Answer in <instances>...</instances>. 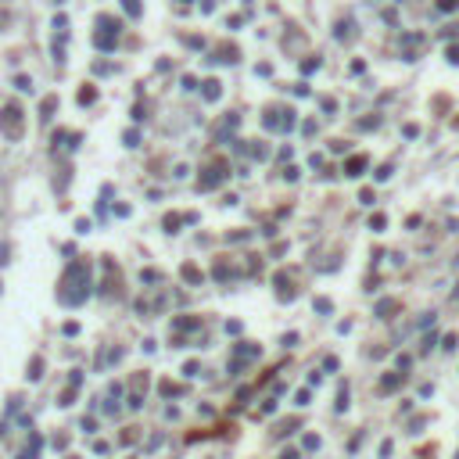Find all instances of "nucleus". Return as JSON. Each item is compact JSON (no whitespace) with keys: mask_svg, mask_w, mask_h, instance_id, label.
I'll return each mask as SVG.
<instances>
[{"mask_svg":"<svg viewBox=\"0 0 459 459\" xmlns=\"http://www.w3.org/2000/svg\"><path fill=\"white\" fill-rule=\"evenodd\" d=\"M57 298L65 305H79L90 298V266L86 262H72L61 277V287H57Z\"/></svg>","mask_w":459,"mask_h":459,"instance_id":"f257e3e1","label":"nucleus"},{"mask_svg":"<svg viewBox=\"0 0 459 459\" xmlns=\"http://www.w3.org/2000/svg\"><path fill=\"white\" fill-rule=\"evenodd\" d=\"M223 179H226V162H216L212 169H205L201 179H197V190H212V187H219Z\"/></svg>","mask_w":459,"mask_h":459,"instance_id":"f03ea898","label":"nucleus"},{"mask_svg":"<svg viewBox=\"0 0 459 459\" xmlns=\"http://www.w3.org/2000/svg\"><path fill=\"white\" fill-rule=\"evenodd\" d=\"M4 129H7V136H22V112L14 108H4Z\"/></svg>","mask_w":459,"mask_h":459,"instance_id":"7ed1b4c3","label":"nucleus"},{"mask_svg":"<svg viewBox=\"0 0 459 459\" xmlns=\"http://www.w3.org/2000/svg\"><path fill=\"white\" fill-rule=\"evenodd\" d=\"M366 165H370V158H366V155H351L348 165H344V176H362Z\"/></svg>","mask_w":459,"mask_h":459,"instance_id":"20e7f679","label":"nucleus"},{"mask_svg":"<svg viewBox=\"0 0 459 459\" xmlns=\"http://www.w3.org/2000/svg\"><path fill=\"white\" fill-rule=\"evenodd\" d=\"M197 327H201V319H197V316H179V319H172V330H179V334L197 330Z\"/></svg>","mask_w":459,"mask_h":459,"instance_id":"39448f33","label":"nucleus"},{"mask_svg":"<svg viewBox=\"0 0 459 459\" xmlns=\"http://www.w3.org/2000/svg\"><path fill=\"white\" fill-rule=\"evenodd\" d=\"M115 40H118V33H108V29H101V33L94 36V43H97L101 51H112V47H115Z\"/></svg>","mask_w":459,"mask_h":459,"instance_id":"423d86ee","label":"nucleus"},{"mask_svg":"<svg viewBox=\"0 0 459 459\" xmlns=\"http://www.w3.org/2000/svg\"><path fill=\"white\" fill-rule=\"evenodd\" d=\"M402 380H405L402 373H391V377L380 380V391H399V388H402Z\"/></svg>","mask_w":459,"mask_h":459,"instance_id":"0eeeda50","label":"nucleus"},{"mask_svg":"<svg viewBox=\"0 0 459 459\" xmlns=\"http://www.w3.org/2000/svg\"><path fill=\"white\" fill-rule=\"evenodd\" d=\"M179 273H183V280H187V284H201V280H205V277H201V269H197V266H190V262L183 266Z\"/></svg>","mask_w":459,"mask_h":459,"instance_id":"6e6552de","label":"nucleus"},{"mask_svg":"<svg viewBox=\"0 0 459 459\" xmlns=\"http://www.w3.org/2000/svg\"><path fill=\"white\" fill-rule=\"evenodd\" d=\"M205 90H201V94H205V101H219V94H223V90H219V83L216 79H208V83H201Z\"/></svg>","mask_w":459,"mask_h":459,"instance_id":"1a4fd4ad","label":"nucleus"},{"mask_svg":"<svg viewBox=\"0 0 459 459\" xmlns=\"http://www.w3.org/2000/svg\"><path fill=\"white\" fill-rule=\"evenodd\" d=\"M97 25H101V29H108V33H118V29H122V22H118V18H112V14H101Z\"/></svg>","mask_w":459,"mask_h":459,"instance_id":"9d476101","label":"nucleus"},{"mask_svg":"<svg viewBox=\"0 0 459 459\" xmlns=\"http://www.w3.org/2000/svg\"><path fill=\"white\" fill-rule=\"evenodd\" d=\"M395 309H399V301H391V298H388V301H377V316H380V319H388Z\"/></svg>","mask_w":459,"mask_h":459,"instance_id":"9b49d317","label":"nucleus"},{"mask_svg":"<svg viewBox=\"0 0 459 459\" xmlns=\"http://www.w3.org/2000/svg\"><path fill=\"white\" fill-rule=\"evenodd\" d=\"M312 309H316L319 316H330V312H334V301H330V298H316V301H312Z\"/></svg>","mask_w":459,"mask_h":459,"instance_id":"f8f14e48","label":"nucleus"},{"mask_svg":"<svg viewBox=\"0 0 459 459\" xmlns=\"http://www.w3.org/2000/svg\"><path fill=\"white\" fill-rule=\"evenodd\" d=\"M158 391L165 395V399H172V395H183V388H179V384H172V380H162Z\"/></svg>","mask_w":459,"mask_h":459,"instance_id":"ddd939ff","label":"nucleus"},{"mask_svg":"<svg viewBox=\"0 0 459 459\" xmlns=\"http://www.w3.org/2000/svg\"><path fill=\"white\" fill-rule=\"evenodd\" d=\"M122 11H126L129 18H140V14H144L140 11V0H122Z\"/></svg>","mask_w":459,"mask_h":459,"instance_id":"4468645a","label":"nucleus"},{"mask_svg":"<svg viewBox=\"0 0 459 459\" xmlns=\"http://www.w3.org/2000/svg\"><path fill=\"white\" fill-rule=\"evenodd\" d=\"M43 377V359L33 355V362H29V380H40Z\"/></svg>","mask_w":459,"mask_h":459,"instance_id":"2eb2a0df","label":"nucleus"},{"mask_svg":"<svg viewBox=\"0 0 459 459\" xmlns=\"http://www.w3.org/2000/svg\"><path fill=\"white\" fill-rule=\"evenodd\" d=\"M94 101H97V90L94 86H83L79 90V104H94Z\"/></svg>","mask_w":459,"mask_h":459,"instance_id":"dca6fc26","label":"nucleus"},{"mask_svg":"<svg viewBox=\"0 0 459 459\" xmlns=\"http://www.w3.org/2000/svg\"><path fill=\"white\" fill-rule=\"evenodd\" d=\"M384 226H388V216H384V212H377V216L370 219V230H373V233H380Z\"/></svg>","mask_w":459,"mask_h":459,"instance_id":"f3484780","label":"nucleus"},{"mask_svg":"<svg viewBox=\"0 0 459 459\" xmlns=\"http://www.w3.org/2000/svg\"><path fill=\"white\" fill-rule=\"evenodd\" d=\"M344 409H348V384L338 388V412H344Z\"/></svg>","mask_w":459,"mask_h":459,"instance_id":"a211bd4d","label":"nucleus"},{"mask_svg":"<svg viewBox=\"0 0 459 459\" xmlns=\"http://www.w3.org/2000/svg\"><path fill=\"white\" fill-rule=\"evenodd\" d=\"M54 108H57V97H47V101H43V108H40V118H51Z\"/></svg>","mask_w":459,"mask_h":459,"instance_id":"6ab92c4d","label":"nucleus"},{"mask_svg":"<svg viewBox=\"0 0 459 459\" xmlns=\"http://www.w3.org/2000/svg\"><path fill=\"white\" fill-rule=\"evenodd\" d=\"M309 402H312V391H309V388H301V391L294 395V405H309Z\"/></svg>","mask_w":459,"mask_h":459,"instance_id":"aec40b11","label":"nucleus"},{"mask_svg":"<svg viewBox=\"0 0 459 459\" xmlns=\"http://www.w3.org/2000/svg\"><path fill=\"white\" fill-rule=\"evenodd\" d=\"M391 172H395L391 165H380V169L373 172V179H377V183H384V179H391Z\"/></svg>","mask_w":459,"mask_h":459,"instance_id":"412c9836","label":"nucleus"},{"mask_svg":"<svg viewBox=\"0 0 459 459\" xmlns=\"http://www.w3.org/2000/svg\"><path fill=\"white\" fill-rule=\"evenodd\" d=\"M456 344H459L456 334H445V338H441V348H445V351H456Z\"/></svg>","mask_w":459,"mask_h":459,"instance_id":"4be33fe9","label":"nucleus"},{"mask_svg":"<svg viewBox=\"0 0 459 459\" xmlns=\"http://www.w3.org/2000/svg\"><path fill=\"white\" fill-rule=\"evenodd\" d=\"M445 57H449V65H459V43H452V47H445Z\"/></svg>","mask_w":459,"mask_h":459,"instance_id":"5701e85b","label":"nucleus"},{"mask_svg":"<svg viewBox=\"0 0 459 459\" xmlns=\"http://www.w3.org/2000/svg\"><path fill=\"white\" fill-rule=\"evenodd\" d=\"M14 86L25 90V94H33V79H29V75H18V79H14Z\"/></svg>","mask_w":459,"mask_h":459,"instance_id":"b1692460","label":"nucleus"},{"mask_svg":"<svg viewBox=\"0 0 459 459\" xmlns=\"http://www.w3.org/2000/svg\"><path fill=\"white\" fill-rule=\"evenodd\" d=\"M122 140H126V147H136V144H140V133H136V129H126V136H122Z\"/></svg>","mask_w":459,"mask_h":459,"instance_id":"393cba45","label":"nucleus"},{"mask_svg":"<svg viewBox=\"0 0 459 459\" xmlns=\"http://www.w3.org/2000/svg\"><path fill=\"white\" fill-rule=\"evenodd\" d=\"M230 277H233V273H230V266L219 262V266H216V280H230Z\"/></svg>","mask_w":459,"mask_h":459,"instance_id":"a878e982","label":"nucleus"},{"mask_svg":"<svg viewBox=\"0 0 459 459\" xmlns=\"http://www.w3.org/2000/svg\"><path fill=\"white\" fill-rule=\"evenodd\" d=\"M179 223H183L179 216H165V230H169V233H176V230H179Z\"/></svg>","mask_w":459,"mask_h":459,"instance_id":"bb28decb","label":"nucleus"},{"mask_svg":"<svg viewBox=\"0 0 459 459\" xmlns=\"http://www.w3.org/2000/svg\"><path fill=\"white\" fill-rule=\"evenodd\" d=\"M338 40H351V22H341L338 25Z\"/></svg>","mask_w":459,"mask_h":459,"instance_id":"cd10ccee","label":"nucleus"},{"mask_svg":"<svg viewBox=\"0 0 459 459\" xmlns=\"http://www.w3.org/2000/svg\"><path fill=\"white\" fill-rule=\"evenodd\" d=\"M126 405H129V409L136 412V409H140V405H144V395H140V391H136V395H129V402H126Z\"/></svg>","mask_w":459,"mask_h":459,"instance_id":"c85d7f7f","label":"nucleus"},{"mask_svg":"<svg viewBox=\"0 0 459 459\" xmlns=\"http://www.w3.org/2000/svg\"><path fill=\"white\" fill-rule=\"evenodd\" d=\"M377 126H380V118H377V115H373V118H362V122H359V129H377Z\"/></svg>","mask_w":459,"mask_h":459,"instance_id":"c756f323","label":"nucleus"},{"mask_svg":"<svg viewBox=\"0 0 459 459\" xmlns=\"http://www.w3.org/2000/svg\"><path fill=\"white\" fill-rule=\"evenodd\" d=\"M140 280H144V284H158V273H155V269H144Z\"/></svg>","mask_w":459,"mask_h":459,"instance_id":"7c9ffc66","label":"nucleus"},{"mask_svg":"<svg viewBox=\"0 0 459 459\" xmlns=\"http://www.w3.org/2000/svg\"><path fill=\"white\" fill-rule=\"evenodd\" d=\"M459 0H438V11H456Z\"/></svg>","mask_w":459,"mask_h":459,"instance_id":"2f4dec72","label":"nucleus"},{"mask_svg":"<svg viewBox=\"0 0 459 459\" xmlns=\"http://www.w3.org/2000/svg\"><path fill=\"white\" fill-rule=\"evenodd\" d=\"M316 68H319V57H309V61L301 65V72H305V75H309V72H316Z\"/></svg>","mask_w":459,"mask_h":459,"instance_id":"473e14b6","label":"nucleus"},{"mask_svg":"<svg viewBox=\"0 0 459 459\" xmlns=\"http://www.w3.org/2000/svg\"><path fill=\"white\" fill-rule=\"evenodd\" d=\"M305 449L316 452V449H319V438H316V434H305Z\"/></svg>","mask_w":459,"mask_h":459,"instance_id":"72a5a7b5","label":"nucleus"},{"mask_svg":"<svg viewBox=\"0 0 459 459\" xmlns=\"http://www.w3.org/2000/svg\"><path fill=\"white\" fill-rule=\"evenodd\" d=\"M61 334H65V338H75V334H79V323H65V327H61Z\"/></svg>","mask_w":459,"mask_h":459,"instance_id":"f704fd0d","label":"nucleus"},{"mask_svg":"<svg viewBox=\"0 0 459 459\" xmlns=\"http://www.w3.org/2000/svg\"><path fill=\"white\" fill-rule=\"evenodd\" d=\"M197 370H201L197 362H187V366H183V377H197Z\"/></svg>","mask_w":459,"mask_h":459,"instance_id":"c9c22d12","label":"nucleus"},{"mask_svg":"<svg viewBox=\"0 0 459 459\" xmlns=\"http://www.w3.org/2000/svg\"><path fill=\"white\" fill-rule=\"evenodd\" d=\"M158 445H162V434H155V438H151V441H147V449H144V452H155Z\"/></svg>","mask_w":459,"mask_h":459,"instance_id":"e433bc0d","label":"nucleus"},{"mask_svg":"<svg viewBox=\"0 0 459 459\" xmlns=\"http://www.w3.org/2000/svg\"><path fill=\"white\" fill-rule=\"evenodd\" d=\"M402 136H409V140H412V136H420V129H416V126H412V122H409V126L402 129Z\"/></svg>","mask_w":459,"mask_h":459,"instance_id":"4c0bfd02","label":"nucleus"},{"mask_svg":"<svg viewBox=\"0 0 459 459\" xmlns=\"http://www.w3.org/2000/svg\"><path fill=\"white\" fill-rule=\"evenodd\" d=\"M280 459H298V452H294V449H287V452H284Z\"/></svg>","mask_w":459,"mask_h":459,"instance_id":"58836bf2","label":"nucleus"},{"mask_svg":"<svg viewBox=\"0 0 459 459\" xmlns=\"http://www.w3.org/2000/svg\"><path fill=\"white\" fill-rule=\"evenodd\" d=\"M452 126H456V129H459V118H456V122H452Z\"/></svg>","mask_w":459,"mask_h":459,"instance_id":"ea45409f","label":"nucleus"},{"mask_svg":"<svg viewBox=\"0 0 459 459\" xmlns=\"http://www.w3.org/2000/svg\"><path fill=\"white\" fill-rule=\"evenodd\" d=\"M456 459H459V456H456Z\"/></svg>","mask_w":459,"mask_h":459,"instance_id":"a19ab883","label":"nucleus"}]
</instances>
